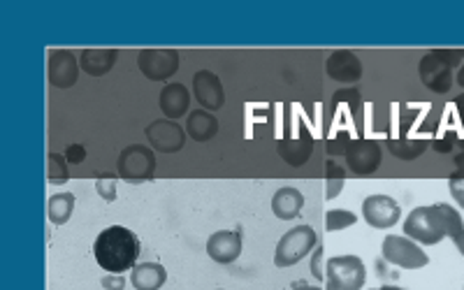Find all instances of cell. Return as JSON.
I'll return each mask as SVG.
<instances>
[{
	"label": "cell",
	"mask_w": 464,
	"mask_h": 290,
	"mask_svg": "<svg viewBox=\"0 0 464 290\" xmlns=\"http://www.w3.org/2000/svg\"><path fill=\"white\" fill-rule=\"evenodd\" d=\"M140 239L130 227L110 226L95 237L93 256L107 275H123L138 265Z\"/></svg>",
	"instance_id": "6da1fadb"
},
{
	"label": "cell",
	"mask_w": 464,
	"mask_h": 290,
	"mask_svg": "<svg viewBox=\"0 0 464 290\" xmlns=\"http://www.w3.org/2000/svg\"><path fill=\"white\" fill-rule=\"evenodd\" d=\"M318 246V235L312 226L290 227L284 237L279 239L275 251L276 267H293Z\"/></svg>",
	"instance_id": "7a4b0ae2"
},
{
	"label": "cell",
	"mask_w": 464,
	"mask_h": 290,
	"mask_svg": "<svg viewBox=\"0 0 464 290\" xmlns=\"http://www.w3.org/2000/svg\"><path fill=\"white\" fill-rule=\"evenodd\" d=\"M404 235L413 242L420 244H439L446 237V227H443V214L441 207H418L409 214V218L404 221Z\"/></svg>",
	"instance_id": "3957f363"
},
{
	"label": "cell",
	"mask_w": 464,
	"mask_h": 290,
	"mask_svg": "<svg viewBox=\"0 0 464 290\" xmlns=\"http://www.w3.org/2000/svg\"><path fill=\"white\" fill-rule=\"evenodd\" d=\"M367 281V269L358 256H334L325 265V290H360Z\"/></svg>",
	"instance_id": "277c9868"
},
{
	"label": "cell",
	"mask_w": 464,
	"mask_h": 290,
	"mask_svg": "<svg viewBox=\"0 0 464 290\" xmlns=\"http://www.w3.org/2000/svg\"><path fill=\"white\" fill-rule=\"evenodd\" d=\"M116 169H119V177L128 184H142V181L153 179L156 153L144 144H130V147L123 149L119 160H116Z\"/></svg>",
	"instance_id": "5b68a950"
},
{
	"label": "cell",
	"mask_w": 464,
	"mask_h": 290,
	"mask_svg": "<svg viewBox=\"0 0 464 290\" xmlns=\"http://www.w3.org/2000/svg\"><path fill=\"white\" fill-rule=\"evenodd\" d=\"M381 254H383L385 263L397 265L401 269H420L430 265L428 254L413 239L400 237V235H388L383 239Z\"/></svg>",
	"instance_id": "8992f818"
},
{
	"label": "cell",
	"mask_w": 464,
	"mask_h": 290,
	"mask_svg": "<svg viewBox=\"0 0 464 290\" xmlns=\"http://www.w3.org/2000/svg\"><path fill=\"white\" fill-rule=\"evenodd\" d=\"M140 72L151 82H168L179 70L177 49H142L138 53Z\"/></svg>",
	"instance_id": "52a82bcc"
},
{
	"label": "cell",
	"mask_w": 464,
	"mask_h": 290,
	"mask_svg": "<svg viewBox=\"0 0 464 290\" xmlns=\"http://www.w3.org/2000/svg\"><path fill=\"white\" fill-rule=\"evenodd\" d=\"M49 84L56 89H70L80 80V56L70 49H52L47 58Z\"/></svg>",
	"instance_id": "ba28073f"
},
{
	"label": "cell",
	"mask_w": 464,
	"mask_h": 290,
	"mask_svg": "<svg viewBox=\"0 0 464 290\" xmlns=\"http://www.w3.org/2000/svg\"><path fill=\"white\" fill-rule=\"evenodd\" d=\"M144 132H147L149 144L160 153H177L186 144V130L169 119H156L149 123Z\"/></svg>",
	"instance_id": "9c48e42d"
},
{
	"label": "cell",
	"mask_w": 464,
	"mask_h": 290,
	"mask_svg": "<svg viewBox=\"0 0 464 290\" xmlns=\"http://www.w3.org/2000/svg\"><path fill=\"white\" fill-rule=\"evenodd\" d=\"M381 147L374 140H351L343 151V159H346L348 169L353 174H372L379 169L381 165Z\"/></svg>",
	"instance_id": "30bf717a"
},
{
	"label": "cell",
	"mask_w": 464,
	"mask_h": 290,
	"mask_svg": "<svg viewBox=\"0 0 464 290\" xmlns=\"http://www.w3.org/2000/svg\"><path fill=\"white\" fill-rule=\"evenodd\" d=\"M418 70H420L422 84L434 91V93H449L450 86H453V68L439 56L437 49L422 56Z\"/></svg>",
	"instance_id": "8fae6325"
},
{
	"label": "cell",
	"mask_w": 464,
	"mask_h": 290,
	"mask_svg": "<svg viewBox=\"0 0 464 290\" xmlns=\"http://www.w3.org/2000/svg\"><path fill=\"white\" fill-rule=\"evenodd\" d=\"M362 218L372 227H392L401 218V209L391 196H370L362 202Z\"/></svg>",
	"instance_id": "7c38bea8"
},
{
	"label": "cell",
	"mask_w": 464,
	"mask_h": 290,
	"mask_svg": "<svg viewBox=\"0 0 464 290\" xmlns=\"http://www.w3.org/2000/svg\"><path fill=\"white\" fill-rule=\"evenodd\" d=\"M242 232L239 230H218L207 239V256L218 265H230L242 256Z\"/></svg>",
	"instance_id": "4fadbf2b"
},
{
	"label": "cell",
	"mask_w": 464,
	"mask_h": 290,
	"mask_svg": "<svg viewBox=\"0 0 464 290\" xmlns=\"http://www.w3.org/2000/svg\"><path fill=\"white\" fill-rule=\"evenodd\" d=\"M325 72L330 80L353 84L362 77V63H360L358 53L351 52V49H337L327 56Z\"/></svg>",
	"instance_id": "5bb4252c"
},
{
	"label": "cell",
	"mask_w": 464,
	"mask_h": 290,
	"mask_svg": "<svg viewBox=\"0 0 464 290\" xmlns=\"http://www.w3.org/2000/svg\"><path fill=\"white\" fill-rule=\"evenodd\" d=\"M193 93H196L202 110L207 111H217L226 105V91H223L218 74H214L211 70L196 72V77H193Z\"/></svg>",
	"instance_id": "9a60e30c"
},
{
	"label": "cell",
	"mask_w": 464,
	"mask_h": 290,
	"mask_svg": "<svg viewBox=\"0 0 464 290\" xmlns=\"http://www.w3.org/2000/svg\"><path fill=\"white\" fill-rule=\"evenodd\" d=\"M302 209H304V196L293 186H284L272 196V211L279 221H293L300 217Z\"/></svg>",
	"instance_id": "2e32d148"
},
{
	"label": "cell",
	"mask_w": 464,
	"mask_h": 290,
	"mask_svg": "<svg viewBox=\"0 0 464 290\" xmlns=\"http://www.w3.org/2000/svg\"><path fill=\"white\" fill-rule=\"evenodd\" d=\"M159 102H160V111L165 114V119L174 121V119L186 116V111H188L190 93L184 84H177V82H172V84H168L163 91H160Z\"/></svg>",
	"instance_id": "e0dca14e"
},
{
	"label": "cell",
	"mask_w": 464,
	"mask_h": 290,
	"mask_svg": "<svg viewBox=\"0 0 464 290\" xmlns=\"http://www.w3.org/2000/svg\"><path fill=\"white\" fill-rule=\"evenodd\" d=\"M168 281V269L160 263H140L130 269V285L135 290H160Z\"/></svg>",
	"instance_id": "ac0fdd59"
},
{
	"label": "cell",
	"mask_w": 464,
	"mask_h": 290,
	"mask_svg": "<svg viewBox=\"0 0 464 290\" xmlns=\"http://www.w3.org/2000/svg\"><path fill=\"white\" fill-rule=\"evenodd\" d=\"M218 132V119L207 110L190 111L186 119V135L196 142H209L217 138Z\"/></svg>",
	"instance_id": "d6986e66"
},
{
	"label": "cell",
	"mask_w": 464,
	"mask_h": 290,
	"mask_svg": "<svg viewBox=\"0 0 464 290\" xmlns=\"http://www.w3.org/2000/svg\"><path fill=\"white\" fill-rule=\"evenodd\" d=\"M276 149H279V156L285 160V163L300 168V165H304L306 160H309V156H312L314 140L312 135L302 132V135H297V138L281 140V142L276 144Z\"/></svg>",
	"instance_id": "ffe728a7"
},
{
	"label": "cell",
	"mask_w": 464,
	"mask_h": 290,
	"mask_svg": "<svg viewBox=\"0 0 464 290\" xmlns=\"http://www.w3.org/2000/svg\"><path fill=\"white\" fill-rule=\"evenodd\" d=\"M119 52L116 49H84L80 53V68L91 77H102L116 65Z\"/></svg>",
	"instance_id": "44dd1931"
},
{
	"label": "cell",
	"mask_w": 464,
	"mask_h": 290,
	"mask_svg": "<svg viewBox=\"0 0 464 290\" xmlns=\"http://www.w3.org/2000/svg\"><path fill=\"white\" fill-rule=\"evenodd\" d=\"M74 211V196L72 193H56V196L49 198V205H47V214H49V221L53 226H65L70 221Z\"/></svg>",
	"instance_id": "7402d4cb"
},
{
	"label": "cell",
	"mask_w": 464,
	"mask_h": 290,
	"mask_svg": "<svg viewBox=\"0 0 464 290\" xmlns=\"http://www.w3.org/2000/svg\"><path fill=\"white\" fill-rule=\"evenodd\" d=\"M439 207H441V214H443L446 237L453 239L455 246H458V251L464 256V221H462V217H459V211L453 209L450 205H443V202H439Z\"/></svg>",
	"instance_id": "603a6c76"
},
{
	"label": "cell",
	"mask_w": 464,
	"mask_h": 290,
	"mask_svg": "<svg viewBox=\"0 0 464 290\" xmlns=\"http://www.w3.org/2000/svg\"><path fill=\"white\" fill-rule=\"evenodd\" d=\"M388 147H391V151L395 153L397 159L413 160L425 151L428 142L425 140H388Z\"/></svg>",
	"instance_id": "cb8c5ba5"
},
{
	"label": "cell",
	"mask_w": 464,
	"mask_h": 290,
	"mask_svg": "<svg viewBox=\"0 0 464 290\" xmlns=\"http://www.w3.org/2000/svg\"><path fill=\"white\" fill-rule=\"evenodd\" d=\"M68 160H65V156H61V153H49L47 156V179L49 184H65V181L70 179V172H68Z\"/></svg>",
	"instance_id": "d4e9b609"
},
{
	"label": "cell",
	"mask_w": 464,
	"mask_h": 290,
	"mask_svg": "<svg viewBox=\"0 0 464 290\" xmlns=\"http://www.w3.org/2000/svg\"><path fill=\"white\" fill-rule=\"evenodd\" d=\"M325 186H327V193L325 198L327 200H334V198L342 193L343 188V181H346V174H343V169L339 168L334 160H327L325 163Z\"/></svg>",
	"instance_id": "484cf974"
},
{
	"label": "cell",
	"mask_w": 464,
	"mask_h": 290,
	"mask_svg": "<svg viewBox=\"0 0 464 290\" xmlns=\"http://www.w3.org/2000/svg\"><path fill=\"white\" fill-rule=\"evenodd\" d=\"M355 214L348 209H330L325 214V230L334 232V230H346V227L355 226Z\"/></svg>",
	"instance_id": "4316f807"
},
{
	"label": "cell",
	"mask_w": 464,
	"mask_h": 290,
	"mask_svg": "<svg viewBox=\"0 0 464 290\" xmlns=\"http://www.w3.org/2000/svg\"><path fill=\"white\" fill-rule=\"evenodd\" d=\"M95 190H98V196H101L105 202L116 200V181L114 179H98L95 181Z\"/></svg>",
	"instance_id": "83f0119b"
},
{
	"label": "cell",
	"mask_w": 464,
	"mask_h": 290,
	"mask_svg": "<svg viewBox=\"0 0 464 290\" xmlns=\"http://www.w3.org/2000/svg\"><path fill=\"white\" fill-rule=\"evenodd\" d=\"M449 188H450V196H453V200L464 209V179L462 177H455L453 174V177L449 179Z\"/></svg>",
	"instance_id": "f1b7e54d"
},
{
	"label": "cell",
	"mask_w": 464,
	"mask_h": 290,
	"mask_svg": "<svg viewBox=\"0 0 464 290\" xmlns=\"http://www.w3.org/2000/svg\"><path fill=\"white\" fill-rule=\"evenodd\" d=\"M84 159H86V151L84 147H80V144H70V147L65 149V160H68L70 165L84 163Z\"/></svg>",
	"instance_id": "f546056e"
},
{
	"label": "cell",
	"mask_w": 464,
	"mask_h": 290,
	"mask_svg": "<svg viewBox=\"0 0 464 290\" xmlns=\"http://www.w3.org/2000/svg\"><path fill=\"white\" fill-rule=\"evenodd\" d=\"M312 275L316 276L318 281L325 279V272H323V246L318 244L316 248H314V256H312Z\"/></svg>",
	"instance_id": "4dcf8cb0"
},
{
	"label": "cell",
	"mask_w": 464,
	"mask_h": 290,
	"mask_svg": "<svg viewBox=\"0 0 464 290\" xmlns=\"http://www.w3.org/2000/svg\"><path fill=\"white\" fill-rule=\"evenodd\" d=\"M102 288L123 290V288H126V279H123L121 275H107L105 279H102Z\"/></svg>",
	"instance_id": "1f68e13d"
},
{
	"label": "cell",
	"mask_w": 464,
	"mask_h": 290,
	"mask_svg": "<svg viewBox=\"0 0 464 290\" xmlns=\"http://www.w3.org/2000/svg\"><path fill=\"white\" fill-rule=\"evenodd\" d=\"M455 168H458V174H455V177H462L464 179V151L455 156Z\"/></svg>",
	"instance_id": "d6a6232c"
},
{
	"label": "cell",
	"mask_w": 464,
	"mask_h": 290,
	"mask_svg": "<svg viewBox=\"0 0 464 290\" xmlns=\"http://www.w3.org/2000/svg\"><path fill=\"white\" fill-rule=\"evenodd\" d=\"M293 290H321V288H318V285L304 284V281H297V284H293Z\"/></svg>",
	"instance_id": "836d02e7"
},
{
	"label": "cell",
	"mask_w": 464,
	"mask_h": 290,
	"mask_svg": "<svg viewBox=\"0 0 464 290\" xmlns=\"http://www.w3.org/2000/svg\"><path fill=\"white\" fill-rule=\"evenodd\" d=\"M458 84L464 86V65L458 70Z\"/></svg>",
	"instance_id": "e575fe53"
},
{
	"label": "cell",
	"mask_w": 464,
	"mask_h": 290,
	"mask_svg": "<svg viewBox=\"0 0 464 290\" xmlns=\"http://www.w3.org/2000/svg\"><path fill=\"white\" fill-rule=\"evenodd\" d=\"M379 290H404V288H400V285H383V288Z\"/></svg>",
	"instance_id": "d590c367"
},
{
	"label": "cell",
	"mask_w": 464,
	"mask_h": 290,
	"mask_svg": "<svg viewBox=\"0 0 464 290\" xmlns=\"http://www.w3.org/2000/svg\"><path fill=\"white\" fill-rule=\"evenodd\" d=\"M217 290H223V288H217Z\"/></svg>",
	"instance_id": "8d00e7d4"
}]
</instances>
